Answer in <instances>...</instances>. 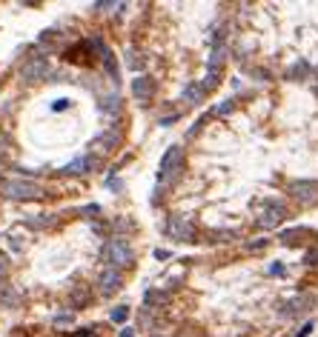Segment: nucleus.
Segmentation results:
<instances>
[{"mask_svg": "<svg viewBox=\"0 0 318 337\" xmlns=\"http://www.w3.org/2000/svg\"><path fill=\"white\" fill-rule=\"evenodd\" d=\"M0 194L9 200H37V197H43V186H37L35 180L9 177L0 180Z\"/></svg>", "mask_w": 318, "mask_h": 337, "instance_id": "1", "label": "nucleus"}, {"mask_svg": "<svg viewBox=\"0 0 318 337\" xmlns=\"http://www.w3.org/2000/svg\"><path fill=\"white\" fill-rule=\"evenodd\" d=\"M184 172V149L181 146H169L167 154L161 158V169H158V183L169 186L178 180V174Z\"/></svg>", "mask_w": 318, "mask_h": 337, "instance_id": "2", "label": "nucleus"}, {"mask_svg": "<svg viewBox=\"0 0 318 337\" xmlns=\"http://www.w3.org/2000/svg\"><path fill=\"white\" fill-rule=\"evenodd\" d=\"M103 260H106L112 269H129L132 263H135V251H132V246L123 240V237H112L106 243V249H103Z\"/></svg>", "mask_w": 318, "mask_h": 337, "instance_id": "3", "label": "nucleus"}, {"mask_svg": "<svg viewBox=\"0 0 318 337\" xmlns=\"http://www.w3.org/2000/svg\"><path fill=\"white\" fill-rule=\"evenodd\" d=\"M167 235L172 237V240L195 243V226H192V220H189V217H181V215L169 217V223H167Z\"/></svg>", "mask_w": 318, "mask_h": 337, "instance_id": "4", "label": "nucleus"}, {"mask_svg": "<svg viewBox=\"0 0 318 337\" xmlns=\"http://www.w3.org/2000/svg\"><path fill=\"white\" fill-rule=\"evenodd\" d=\"M49 74V60L46 58H29L20 66V80L23 83H40Z\"/></svg>", "mask_w": 318, "mask_h": 337, "instance_id": "5", "label": "nucleus"}, {"mask_svg": "<svg viewBox=\"0 0 318 337\" xmlns=\"http://www.w3.org/2000/svg\"><path fill=\"white\" fill-rule=\"evenodd\" d=\"M287 192L292 194L298 203H304V206H310V203L318 200V183L315 180H292Z\"/></svg>", "mask_w": 318, "mask_h": 337, "instance_id": "6", "label": "nucleus"}, {"mask_svg": "<svg viewBox=\"0 0 318 337\" xmlns=\"http://www.w3.org/2000/svg\"><path fill=\"white\" fill-rule=\"evenodd\" d=\"M310 306H312V297H307V294H296V297H289V300H284L281 306H278V315L287 317V320H292V317L307 315Z\"/></svg>", "mask_w": 318, "mask_h": 337, "instance_id": "7", "label": "nucleus"}, {"mask_svg": "<svg viewBox=\"0 0 318 337\" xmlns=\"http://www.w3.org/2000/svg\"><path fill=\"white\" fill-rule=\"evenodd\" d=\"M284 217H287V209L281 203H267L258 215V226L261 229H275V226H281Z\"/></svg>", "mask_w": 318, "mask_h": 337, "instance_id": "8", "label": "nucleus"}, {"mask_svg": "<svg viewBox=\"0 0 318 337\" xmlns=\"http://www.w3.org/2000/svg\"><path fill=\"white\" fill-rule=\"evenodd\" d=\"M132 94L138 97V103H149L152 94H155V80H152L149 74H138V77L132 80Z\"/></svg>", "mask_w": 318, "mask_h": 337, "instance_id": "9", "label": "nucleus"}, {"mask_svg": "<svg viewBox=\"0 0 318 337\" xmlns=\"http://www.w3.org/2000/svg\"><path fill=\"white\" fill-rule=\"evenodd\" d=\"M98 283H101V292H103V294H115L118 289L123 286V277H121V272H118V269H112V266H106Z\"/></svg>", "mask_w": 318, "mask_h": 337, "instance_id": "10", "label": "nucleus"}, {"mask_svg": "<svg viewBox=\"0 0 318 337\" xmlns=\"http://www.w3.org/2000/svg\"><path fill=\"white\" fill-rule=\"evenodd\" d=\"M95 166H98V160H95L92 154H83V158L72 160L69 166H63V169H60V174H86V172H92Z\"/></svg>", "mask_w": 318, "mask_h": 337, "instance_id": "11", "label": "nucleus"}, {"mask_svg": "<svg viewBox=\"0 0 318 337\" xmlns=\"http://www.w3.org/2000/svg\"><path fill=\"white\" fill-rule=\"evenodd\" d=\"M203 97H207V92H203L201 83H189V86L184 89V94H181V100L189 103V106H198V103H203Z\"/></svg>", "mask_w": 318, "mask_h": 337, "instance_id": "12", "label": "nucleus"}, {"mask_svg": "<svg viewBox=\"0 0 318 337\" xmlns=\"http://www.w3.org/2000/svg\"><path fill=\"white\" fill-rule=\"evenodd\" d=\"M118 140H121L118 132H106L101 140H95V149H98V151H109V149H115V146H118Z\"/></svg>", "mask_w": 318, "mask_h": 337, "instance_id": "13", "label": "nucleus"}, {"mask_svg": "<svg viewBox=\"0 0 318 337\" xmlns=\"http://www.w3.org/2000/svg\"><path fill=\"white\" fill-rule=\"evenodd\" d=\"M210 240H212V243H232V240H238V231L218 229V231H210Z\"/></svg>", "mask_w": 318, "mask_h": 337, "instance_id": "14", "label": "nucleus"}, {"mask_svg": "<svg viewBox=\"0 0 318 337\" xmlns=\"http://www.w3.org/2000/svg\"><path fill=\"white\" fill-rule=\"evenodd\" d=\"M26 226H29V229H49V226H55V217L52 215H35V217L26 220Z\"/></svg>", "mask_w": 318, "mask_h": 337, "instance_id": "15", "label": "nucleus"}, {"mask_svg": "<svg viewBox=\"0 0 318 337\" xmlns=\"http://www.w3.org/2000/svg\"><path fill=\"white\" fill-rule=\"evenodd\" d=\"M221 83V69H207V77L201 80V86H203V92H212V89Z\"/></svg>", "mask_w": 318, "mask_h": 337, "instance_id": "16", "label": "nucleus"}, {"mask_svg": "<svg viewBox=\"0 0 318 337\" xmlns=\"http://www.w3.org/2000/svg\"><path fill=\"white\" fill-rule=\"evenodd\" d=\"M304 235H307V229H304V226H298V229H289V231H284V235H281V243L284 246H296L298 237H304Z\"/></svg>", "mask_w": 318, "mask_h": 337, "instance_id": "17", "label": "nucleus"}, {"mask_svg": "<svg viewBox=\"0 0 318 337\" xmlns=\"http://www.w3.org/2000/svg\"><path fill=\"white\" fill-rule=\"evenodd\" d=\"M146 306H167L169 303V294L167 292H146Z\"/></svg>", "mask_w": 318, "mask_h": 337, "instance_id": "18", "label": "nucleus"}, {"mask_svg": "<svg viewBox=\"0 0 318 337\" xmlns=\"http://www.w3.org/2000/svg\"><path fill=\"white\" fill-rule=\"evenodd\" d=\"M118 109H121V97H118V94H109V97H101V112L112 115V112H118Z\"/></svg>", "mask_w": 318, "mask_h": 337, "instance_id": "19", "label": "nucleus"}, {"mask_svg": "<svg viewBox=\"0 0 318 337\" xmlns=\"http://www.w3.org/2000/svg\"><path fill=\"white\" fill-rule=\"evenodd\" d=\"M0 292H3L0 294V300L6 303V306H17V303H20V294H17L12 286H0Z\"/></svg>", "mask_w": 318, "mask_h": 337, "instance_id": "20", "label": "nucleus"}, {"mask_svg": "<svg viewBox=\"0 0 318 337\" xmlns=\"http://www.w3.org/2000/svg\"><path fill=\"white\" fill-rule=\"evenodd\" d=\"M89 303V289L86 286H75L72 292V306H86Z\"/></svg>", "mask_w": 318, "mask_h": 337, "instance_id": "21", "label": "nucleus"}, {"mask_svg": "<svg viewBox=\"0 0 318 337\" xmlns=\"http://www.w3.org/2000/svg\"><path fill=\"white\" fill-rule=\"evenodd\" d=\"M310 72V63H304V60H298L296 66H292V69H289L287 72V80H296V77H304V74Z\"/></svg>", "mask_w": 318, "mask_h": 337, "instance_id": "22", "label": "nucleus"}, {"mask_svg": "<svg viewBox=\"0 0 318 337\" xmlns=\"http://www.w3.org/2000/svg\"><path fill=\"white\" fill-rule=\"evenodd\" d=\"M126 320H129V306L112 308V323H126Z\"/></svg>", "mask_w": 318, "mask_h": 337, "instance_id": "23", "label": "nucleus"}, {"mask_svg": "<svg viewBox=\"0 0 318 337\" xmlns=\"http://www.w3.org/2000/svg\"><path fill=\"white\" fill-rule=\"evenodd\" d=\"M232 109H235V100H224L221 106H215V112H212V115H230Z\"/></svg>", "mask_w": 318, "mask_h": 337, "instance_id": "24", "label": "nucleus"}, {"mask_svg": "<svg viewBox=\"0 0 318 337\" xmlns=\"http://www.w3.org/2000/svg\"><path fill=\"white\" fill-rule=\"evenodd\" d=\"M69 106H72V100H69V97H60V100L52 103V112H66Z\"/></svg>", "mask_w": 318, "mask_h": 337, "instance_id": "25", "label": "nucleus"}, {"mask_svg": "<svg viewBox=\"0 0 318 337\" xmlns=\"http://www.w3.org/2000/svg\"><path fill=\"white\" fill-rule=\"evenodd\" d=\"M267 243L269 240H264V237H261V240H249V243H246V251H261V249H267Z\"/></svg>", "mask_w": 318, "mask_h": 337, "instance_id": "26", "label": "nucleus"}, {"mask_svg": "<svg viewBox=\"0 0 318 337\" xmlns=\"http://www.w3.org/2000/svg\"><path fill=\"white\" fill-rule=\"evenodd\" d=\"M126 63H129V69H141V66H144V58H141V55H135V51H129V60H126Z\"/></svg>", "mask_w": 318, "mask_h": 337, "instance_id": "27", "label": "nucleus"}, {"mask_svg": "<svg viewBox=\"0 0 318 337\" xmlns=\"http://www.w3.org/2000/svg\"><path fill=\"white\" fill-rule=\"evenodd\" d=\"M269 274H272V277H284V274H287V269H284L281 263H272V266H269Z\"/></svg>", "mask_w": 318, "mask_h": 337, "instance_id": "28", "label": "nucleus"}, {"mask_svg": "<svg viewBox=\"0 0 318 337\" xmlns=\"http://www.w3.org/2000/svg\"><path fill=\"white\" fill-rule=\"evenodd\" d=\"M304 263H307V266H318V249L307 251V257H304Z\"/></svg>", "mask_w": 318, "mask_h": 337, "instance_id": "29", "label": "nucleus"}, {"mask_svg": "<svg viewBox=\"0 0 318 337\" xmlns=\"http://www.w3.org/2000/svg\"><path fill=\"white\" fill-rule=\"evenodd\" d=\"M72 323V315H58L55 317V326H69Z\"/></svg>", "mask_w": 318, "mask_h": 337, "instance_id": "30", "label": "nucleus"}, {"mask_svg": "<svg viewBox=\"0 0 318 337\" xmlns=\"http://www.w3.org/2000/svg\"><path fill=\"white\" fill-rule=\"evenodd\" d=\"M310 331H312V323H304L301 329L296 331V337H307V334H310Z\"/></svg>", "mask_w": 318, "mask_h": 337, "instance_id": "31", "label": "nucleus"}, {"mask_svg": "<svg viewBox=\"0 0 318 337\" xmlns=\"http://www.w3.org/2000/svg\"><path fill=\"white\" fill-rule=\"evenodd\" d=\"M6 149H9V137L0 132V151H6Z\"/></svg>", "mask_w": 318, "mask_h": 337, "instance_id": "32", "label": "nucleus"}, {"mask_svg": "<svg viewBox=\"0 0 318 337\" xmlns=\"http://www.w3.org/2000/svg\"><path fill=\"white\" fill-rule=\"evenodd\" d=\"M155 257H158V260H167V257H169V251H164V249H155Z\"/></svg>", "mask_w": 318, "mask_h": 337, "instance_id": "33", "label": "nucleus"}, {"mask_svg": "<svg viewBox=\"0 0 318 337\" xmlns=\"http://www.w3.org/2000/svg\"><path fill=\"white\" fill-rule=\"evenodd\" d=\"M3 277H6V260L0 257V283H3Z\"/></svg>", "mask_w": 318, "mask_h": 337, "instance_id": "34", "label": "nucleus"}, {"mask_svg": "<svg viewBox=\"0 0 318 337\" xmlns=\"http://www.w3.org/2000/svg\"><path fill=\"white\" fill-rule=\"evenodd\" d=\"M121 337H135V331H132V329H123V331H121Z\"/></svg>", "mask_w": 318, "mask_h": 337, "instance_id": "35", "label": "nucleus"}, {"mask_svg": "<svg viewBox=\"0 0 318 337\" xmlns=\"http://www.w3.org/2000/svg\"><path fill=\"white\" fill-rule=\"evenodd\" d=\"M152 337H158V334H152Z\"/></svg>", "mask_w": 318, "mask_h": 337, "instance_id": "36", "label": "nucleus"}]
</instances>
